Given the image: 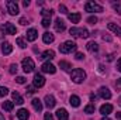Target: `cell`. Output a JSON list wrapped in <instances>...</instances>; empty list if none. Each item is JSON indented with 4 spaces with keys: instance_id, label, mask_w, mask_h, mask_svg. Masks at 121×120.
<instances>
[{
    "instance_id": "4fadbf2b",
    "label": "cell",
    "mask_w": 121,
    "mask_h": 120,
    "mask_svg": "<svg viewBox=\"0 0 121 120\" xmlns=\"http://www.w3.org/2000/svg\"><path fill=\"white\" fill-rule=\"evenodd\" d=\"M65 21L62 20V18H56L55 20V30L58 31V32H62V31H65Z\"/></svg>"
},
{
    "instance_id": "83f0119b",
    "label": "cell",
    "mask_w": 121,
    "mask_h": 120,
    "mask_svg": "<svg viewBox=\"0 0 121 120\" xmlns=\"http://www.w3.org/2000/svg\"><path fill=\"white\" fill-rule=\"evenodd\" d=\"M52 14H54L52 10H42V11H41V16H42L44 18H51Z\"/></svg>"
},
{
    "instance_id": "e0dca14e",
    "label": "cell",
    "mask_w": 121,
    "mask_h": 120,
    "mask_svg": "<svg viewBox=\"0 0 121 120\" xmlns=\"http://www.w3.org/2000/svg\"><path fill=\"white\" fill-rule=\"evenodd\" d=\"M17 117L20 120H27L30 117V113H28V110L27 109H20L18 112H17Z\"/></svg>"
},
{
    "instance_id": "9a60e30c",
    "label": "cell",
    "mask_w": 121,
    "mask_h": 120,
    "mask_svg": "<svg viewBox=\"0 0 121 120\" xmlns=\"http://www.w3.org/2000/svg\"><path fill=\"white\" fill-rule=\"evenodd\" d=\"M41 60H54L55 58V52L52 51V50H48V51H44L42 54H41V57H39Z\"/></svg>"
},
{
    "instance_id": "ffe728a7",
    "label": "cell",
    "mask_w": 121,
    "mask_h": 120,
    "mask_svg": "<svg viewBox=\"0 0 121 120\" xmlns=\"http://www.w3.org/2000/svg\"><path fill=\"white\" fill-rule=\"evenodd\" d=\"M11 97H13V100H14L17 105H23V103H24V99L20 96L18 92H13V93H11Z\"/></svg>"
},
{
    "instance_id": "d590c367",
    "label": "cell",
    "mask_w": 121,
    "mask_h": 120,
    "mask_svg": "<svg viewBox=\"0 0 121 120\" xmlns=\"http://www.w3.org/2000/svg\"><path fill=\"white\" fill-rule=\"evenodd\" d=\"M16 82L17 83H26V78L24 76H17L16 78Z\"/></svg>"
},
{
    "instance_id": "277c9868",
    "label": "cell",
    "mask_w": 121,
    "mask_h": 120,
    "mask_svg": "<svg viewBox=\"0 0 121 120\" xmlns=\"http://www.w3.org/2000/svg\"><path fill=\"white\" fill-rule=\"evenodd\" d=\"M85 10L87 13H101L103 11V7L100 4L94 3V1H87L86 6H85Z\"/></svg>"
},
{
    "instance_id": "5b68a950",
    "label": "cell",
    "mask_w": 121,
    "mask_h": 120,
    "mask_svg": "<svg viewBox=\"0 0 121 120\" xmlns=\"http://www.w3.org/2000/svg\"><path fill=\"white\" fill-rule=\"evenodd\" d=\"M21 65H23V71H24L26 74L32 72L34 68H35V64H34V61L31 60V58H24L23 62H21Z\"/></svg>"
},
{
    "instance_id": "c3c4849f",
    "label": "cell",
    "mask_w": 121,
    "mask_h": 120,
    "mask_svg": "<svg viewBox=\"0 0 121 120\" xmlns=\"http://www.w3.org/2000/svg\"><path fill=\"white\" fill-rule=\"evenodd\" d=\"M0 120H4V117H3V115L0 113Z\"/></svg>"
},
{
    "instance_id": "7402d4cb",
    "label": "cell",
    "mask_w": 121,
    "mask_h": 120,
    "mask_svg": "<svg viewBox=\"0 0 121 120\" xmlns=\"http://www.w3.org/2000/svg\"><path fill=\"white\" fill-rule=\"evenodd\" d=\"M68 17H69V20H70L72 23H79V21H80V18H82L80 13H70Z\"/></svg>"
},
{
    "instance_id": "d4e9b609",
    "label": "cell",
    "mask_w": 121,
    "mask_h": 120,
    "mask_svg": "<svg viewBox=\"0 0 121 120\" xmlns=\"http://www.w3.org/2000/svg\"><path fill=\"white\" fill-rule=\"evenodd\" d=\"M32 107L37 110V112H41L42 110V103H41V100L39 99H32Z\"/></svg>"
},
{
    "instance_id": "836d02e7",
    "label": "cell",
    "mask_w": 121,
    "mask_h": 120,
    "mask_svg": "<svg viewBox=\"0 0 121 120\" xmlns=\"http://www.w3.org/2000/svg\"><path fill=\"white\" fill-rule=\"evenodd\" d=\"M17 69H18V68H17V64L10 65V74H13V75H14V74H17Z\"/></svg>"
},
{
    "instance_id": "1f68e13d",
    "label": "cell",
    "mask_w": 121,
    "mask_h": 120,
    "mask_svg": "<svg viewBox=\"0 0 121 120\" xmlns=\"http://www.w3.org/2000/svg\"><path fill=\"white\" fill-rule=\"evenodd\" d=\"M113 7H114V10L121 16V3H113Z\"/></svg>"
},
{
    "instance_id": "30bf717a",
    "label": "cell",
    "mask_w": 121,
    "mask_h": 120,
    "mask_svg": "<svg viewBox=\"0 0 121 120\" xmlns=\"http://www.w3.org/2000/svg\"><path fill=\"white\" fill-rule=\"evenodd\" d=\"M111 112H113V105H108V103H107V105H103V106L100 107V113H101L103 116H106V117H107Z\"/></svg>"
},
{
    "instance_id": "52a82bcc",
    "label": "cell",
    "mask_w": 121,
    "mask_h": 120,
    "mask_svg": "<svg viewBox=\"0 0 121 120\" xmlns=\"http://www.w3.org/2000/svg\"><path fill=\"white\" fill-rule=\"evenodd\" d=\"M0 28L4 31V34H16V32H17L16 26H14V24H11V23H4Z\"/></svg>"
},
{
    "instance_id": "2e32d148",
    "label": "cell",
    "mask_w": 121,
    "mask_h": 120,
    "mask_svg": "<svg viewBox=\"0 0 121 120\" xmlns=\"http://www.w3.org/2000/svg\"><path fill=\"white\" fill-rule=\"evenodd\" d=\"M56 117L59 120H68L69 119V115H68L66 109H58V110H56Z\"/></svg>"
},
{
    "instance_id": "603a6c76",
    "label": "cell",
    "mask_w": 121,
    "mask_h": 120,
    "mask_svg": "<svg viewBox=\"0 0 121 120\" xmlns=\"http://www.w3.org/2000/svg\"><path fill=\"white\" fill-rule=\"evenodd\" d=\"M87 51L91 52V54L97 52V51H99V45H97V42H94V41L89 42V44H87Z\"/></svg>"
},
{
    "instance_id": "7a4b0ae2",
    "label": "cell",
    "mask_w": 121,
    "mask_h": 120,
    "mask_svg": "<svg viewBox=\"0 0 121 120\" xmlns=\"http://www.w3.org/2000/svg\"><path fill=\"white\" fill-rule=\"evenodd\" d=\"M75 50H76V44L73 41H65L63 44L59 45V51L62 54H69V52H72Z\"/></svg>"
},
{
    "instance_id": "8fae6325",
    "label": "cell",
    "mask_w": 121,
    "mask_h": 120,
    "mask_svg": "<svg viewBox=\"0 0 121 120\" xmlns=\"http://www.w3.org/2000/svg\"><path fill=\"white\" fill-rule=\"evenodd\" d=\"M44 100H45V105H47L48 109H52V107L55 106V103H56V102H55V97H54L52 95H47Z\"/></svg>"
},
{
    "instance_id": "ab89813d",
    "label": "cell",
    "mask_w": 121,
    "mask_h": 120,
    "mask_svg": "<svg viewBox=\"0 0 121 120\" xmlns=\"http://www.w3.org/2000/svg\"><path fill=\"white\" fill-rule=\"evenodd\" d=\"M20 24H23V26H26V24H28V21H27V18H20Z\"/></svg>"
},
{
    "instance_id": "f907efd6",
    "label": "cell",
    "mask_w": 121,
    "mask_h": 120,
    "mask_svg": "<svg viewBox=\"0 0 121 120\" xmlns=\"http://www.w3.org/2000/svg\"><path fill=\"white\" fill-rule=\"evenodd\" d=\"M118 103H120V106H121V96H120V99H118Z\"/></svg>"
},
{
    "instance_id": "9c48e42d",
    "label": "cell",
    "mask_w": 121,
    "mask_h": 120,
    "mask_svg": "<svg viewBox=\"0 0 121 120\" xmlns=\"http://www.w3.org/2000/svg\"><path fill=\"white\" fill-rule=\"evenodd\" d=\"M45 85V78L41 74H35L34 75V86L35 88H42Z\"/></svg>"
},
{
    "instance_id": "4dcf8cb0",
    "label": "cell",
    "mask_w": 121,
    "mask_h": 120,
    "mask_svg": "<svg viewBox=\"0 0 121 120\" xmlns=\"http://www.w3.org/2000/svg\"><path fill=\"white\" fill-rule=\"evenodd\" d=\"M9 93V89L6 88V86H0V97H3V96H6Z\"/></svg>"
},
{
    "instance_id": "60d3db41",
    "label": "cell",
    "mask_w": 121,
    "mask_h": 120,
    "mask_svg": "<svg viewBox=\"0 0 121 120\" xmlns=\"http://www.w3.org/2000/svg\"><path fill=\"white\" fill-rule=\"evenodd\" d=\"M83 57H85V55H83L82 52H78V54H76V60H83Z\"/></svg>"
},
{
    "instance_id": "4316f807",
    "label": "cell",
    "mask_w": 121,
    "mask_h": 120,
    "mask_svg": "<svg viewBox=\"0 0 121 120\" xmlns=\"http://www.w3.org/2000/svg\"><path fill=\"white\" fill-rule=\"evenodd\" d=\"M59 66L63 69V71H69L72 66H70V64L69 62H66V61H59Z\"/></svg>"
},
{
    "instance_id": "e575fe53",
    "label": "cell",
    "mask_w": 121,
    "mask_h": 120,
    "mask_svg": "<svg viewBox=\"0 0 121 120\" xmlns=\"http://www.w3.org/2000/svg\"><path fill=\"white\" fill-rule=\"evenodd\" d=\"M97 21H99V20H97V17H93V16L87 18V23H89V24H96Z\"/></svg>"
},
{
    "instance_id": "f546056e",
    "label": "cell",
    "mask_w": 121,
    "mask_h": 120,
    "mask_svg": "<svg viewBox=\"0 0 121 120\" xmlns=\"http://www.w3.org/2000/svg\"><path fill=\"white\" fill-rule=\"evenodd\" d=\"M85 113H89V115L94 113V106H93V105H87V106L85 107Z\"/></svg>"
},
{
    "instance_id": "5bb4252c",
    "label": "cell",
    "mask_w": 121,
    "mask_h": 120,
    "mask_svg": "<svg viewBox=\"0 0 121 120\" xmlns=\"http://www.w3.org/2000/svg\"><path fill=\"white\" fill-rule=\"evenodd\" d=\"M11 51H13V47H11L10 42H3V44H1V52H3L4 55L11 54Z\"/></svg>"
},
{
    "instance_id": "ac0fdd59",
    "label": "cell",
    "mask_w": 121,
    "mask_h": 120,
    "mask_svg": "<svg viewBox=\"0 0 121 120\" xmlns=\"http://www.w3.org/2000/svg\"><path fill=\"white\" fill-rule=\"evenodd\" d=\"M37 37H38V32H37V30L30 28V30L27 31V40H28V41H35V40H37Z\"/></svg>"
},
{
    "instance_id": "cb8c5ba5",
    "label": "cell",
    "mask_w": 121,
    "mask_h": 120,
    "mask_svg": "<svg viewBox=\"0 0 121 120\" xmlns=\"http://www.w3.org/2000/svg\"><path fill=\"white\" fill-rule=\"evenodd\" d=\"M42 40H44V42L45 44H51L55 38H54V35L51 34V32H44V35H42Z\"/></svg>"
},
{
    "instance_id": "d6986e66",
    "label": "cell",
    "mask_w": 121,
    "mask_h": 120,
    "mask_svg": "<svg viewBox=\"0 0 121 120\" xmlns=\"http://www.w3.org/2000/svg\"><path fill=\"white\" fill-rule=\"evenodd\" d=\"M108 30L110 31H113V32H116L118 37H121V27H118L117 24H114V23H108Z\"/></svg>"
},
{
    "instance_id": "681fc988",
    "label": "cell",
    "mask_w": 121,
    "mask_h": 120,
    "mask_svg": "<svg viewBox=\"0 0 121 120\" xmlns=\"http://www.w3.org/2000/svg\"><path fill=\"white\" fill-rule=\"evenodd\" d=\"M101 120H111V119H108V117H104V119H101Z\"/></svg>"
},
{
    "instance_id": "f6af8a7d",
    "label": "cell",
    "mask_w": 121,
    "mask_h": 120,
    "mask_svg": "<svg viewBox=\"0 0 121 120\" xmlns=\"http://www.w3.org/2000/svg\"><path fill=\"white\" fill-rule=\"evenodd\" d=\"M116 116H117V119L121 120V112H117V113H116Z\"/></svg>"
},
{
    "instance_id": "7c38bea8",
    "label": "cell",
    "mask_w": 121,
    "mask_h": 120,
    "mask_svg": "<svg viewBox=\"0 0 121 120\" xmlns=\"http://www.w3.org/2000/svg\"><path fill=\"white\" fill-rule=\"evenodd\" d=\"M99 93H100V96L103 97V99H110L111 97V92L108 88H106V86H101L100 90H99Z\"/></svg>"
},
{
    "instance_id": "b9f144b4",
    "label": "cell",
    "mask_w": 121,
    "mask_h": 120,
    "mask_svg": "<svg viewBox=\"0 0 121 120\" xmlns=\"http://www.w3.org/2000/svg\"><path fill=\"white\" fill-rule=\"evenodd\" d=\"M117 71H118V72H121V58L118 60V62H117Z\"/></svg>"
},
{
    "instance_id": "ba28073f",
    "label": "cell",
    "mask_w": 121,
    "mask_h": 120,
    "mask_svg": "<svg viewBox=\"0 0 121 120\" xmlns=\"http://www.w3.org/2000/svg\"><path fill=\"white\" fill-rule=\"evenodd\" d=\"M41 71L45 72V74H55L56 72V68L51 64V62H44L41 65Z\"/></svg>"
},
{
    "instance_id": "6da1fadb",
    "label": "cell",
    "mask_w": 121,
    "mask_h": 120,
    "mask_svg": "<svg viewBox=\"0 0 121 120\" xmlns=\"http://www.w3.org/2000/svg\"><path fill=\"white\" fill-rule=\"evenodd\" d=\"M70 78H72V81H73L75 83H82V82L85 81V78H86V74H85V71H83V69L76 68V69H73V71H72Z\"/></svg>"
},
{
    "instance_id": "484cf974",
    "label": "cell",
    "mask_w": 121,
    "mask_h": 120,
    "mask_svg": "<svg viewBox=\"0 0 121 120\" xmlns=\"http://www.w3.org/2000/svg\"><path fill=\"white\" fill-rule=\"evenodd\" d=\"M3 109L4 110H7V112H11L13 110V107H14V102H11V100H6V102H3Z\"/></svg>"
},
{
    "instance_id": "7bdbcfd3",
    "label": "cell",
    "mask_w": 121,
    "mask_h": 120,
    "mask_svg": "<svg viewBox=\"0 0 121 120\" xmlns=\"http://www.w3.org/2000/svg\"><path fill=\"white\" fill-rule=\"evenodd\" d=\"M23 6H24V7L30 6V1H28V0H24V1H23Z\"/></svg>"
},
{
    "instance_id": "44dd1931",
    "label": "cell",
    "mask_w": 121,
    "mask_h": 120,
    "mask_svg": "<svg viewBox=\"0 0 121 120\" xmlns=\"http://www.w3.org/2000/svg\"><path fill=\"white\" fill-rule=\"evenodd\" d=\"M69 103L73 106V107H79L80 106V97L79 96H70V99H69Z\"/></svg>"
},
{
    "instance_id": "8d00e7d4",
    "label": "cell",
    "mask_w": 121,
    "mask_h": 120,
    "mask_svg": "<svg viewBox=\"0 0 121 120\" xmlns=\"http://www.w3.org/2000/svg\"><path fill=\"white\" fill-rule=\"evenodd\" d=\"M27 93H30V95H32V93H35V86H27Z\"/></svg>"
},
{
    "instance_id": "ee69618b",
    "label": "cell",
    "mask_w": 121,
    "mask_h": 120,
    "mask_svg": "<svg viewBox=\"0 0 121 120\" xmlns=\"http://www.w3.org/2000/svg\"><path fill=\"white\" fill-rule=\"evenodd\" d=\"M103 40H104V41H106V40H107V41H111V37H108V35H103Z\"/></svg>"
},
{
    "instance_id": "f35d334b",
    "label": "cell",
    "mask_w": 121,
    "mask_h": 120,
    "mask_svg": "<svg viewBox=\"0 0 121 120\" xmlns=\"http://www.w3.org/2000/svg\"><path fill=\"white\" fill-rule=\"evenodd\" d=\"M59 11H60V13H63V14H66V13H68V10H66V7H65L63 4H60V6H59Z\"/></svg>"
},
{
    "instance_id": "3957f363",
    "label": "cell",
    "mask_w": 121,
    "mask_h": 120,
    "mask_svg": "<svg viewBox=\"0 0 121 120\" xmlns=\"http://www.w3.org/2000/svg\"><path fill=\"white\" fill-rule=\"evenodd\" d=\"M73 37H79V38H87L90 34L86 28H78V27H72L70 31H69Z\"/></svg>"
},
{
    "instance_id": "8992f818",
    "label": "cell",
    "mask_w": 121,
    "mask_h": 120,
    "mask_svg": "<svg viewBox=\"0 0 121 120\" xmlns=\"http://www.w3.org/2000/svg\"><path fill=\"white\" fill-rule=\"evenodd\" d=\"M7 11L11 14V16H16V14H18V4L16 3V1H13V0H9L7 1Z\"/></svg>"
},
{
    "instance_id": "7dc6e473",
    "label": "cell",
    "mask_w": 121,
    "mask_h": 120,
    "mask_svg": "<svg viewBox=\"0 0 121 120\" xmlns=\"http://www.w3.org/2000/svg\"><path fill=\"white\" fill-rule=\"evenodd\" d=\"M116 85H117V86H121V79L118 81V82H117V83H116Z\"/></svg>"
},
{
    "instance_id": "d6a6232c",
    "label": "cell",
    "mask_w": 121,
    "mask_h": 120,
    "mask_svg": "<svg viewBox=\"0 0 121 120\" xmlns=\"http://www.w3.org/2000/svg\"><path fill=\"white\" fill-rule=\"evenodd\" d=\"M41 23H42V26L47 28V27H49V26H51V18H42V21H41Z\"/></svg>"
},
{
    "instance_id": "74e56055",
    "label": "cell",
    "mask_w": 121,
    "mask_h": 120,
    "mask_svg": "<svg viewBox=\"0 0 121 120\" xmlns=\"http://www.w3.org/2000/svg\"><path fill=\"white\" fill-rule=\"evenodd\" d=\"M44 120H54V116H52L51 113H45V116H44Z\"/></svg>"
},
{
    "instance_id": "f1b7e54d",
    "label": "cell",
    "mask_w": 121,
    "mask_h": 120,
    "mask_svg": "<svg viewBox=\"0 0 121 120\" xmlns=\"http://www.w3.org/2000/svg\"><path fill=\"white\" fill-rule=\"evenodd\" d=\"M17 45H18L20 48H26V47H27V42H26V40H24V38H21V37H20V38H17Z\"/></svg>"
},
{
    "instance_id": "bcb514c9",
    "label": "cell",
    "mask_w": 121,
    "mask_h": 120,
    "mask_svg": "<svg viewBox=\"0 0 121 120\" xmlns=\"http://www.w3.org/2000/svg\"><path fill=\"white\" fill-rule=\"evenodd\" d=\"M113 57H114V55H113V54H110V55L107 57V60H108V61H113Z\"/></svg>"
}]
</instances>
